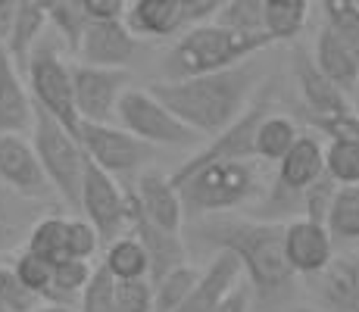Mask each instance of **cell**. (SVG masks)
<instances>
[{"label": "cell", "mask_w": 359, "mask_h": 312, "mask_svg": "<svg viewBox=\"0 0 359 312\" xmlns=\"http://www.w3.org/2000/svg\"><path fill=\"white\" fill-rule=\"evenodd\" d=\"M285 225L287 222L241 219L231 212L191 219L184 240H194L203 250H229L241 259L250 290L262 300H278L291 290L294 269L285 256Z\"/></svg>", "instance_id": "cell-1"}, {"label": "cell", "mask_w": 359, "mask_h": 312, "mask_svg": "<svg viewBox=\"0 0 359 312\" xmlns=\"http://www.w3.org/2000/svg\"><path fill=\"white\" fill-rule=\"evenodd\" d=\"M266 75L269 69L257 53V57L238 62V66L219 69V72L194 75V79L182 81L160 79L150 85V91L160 97L184 125H191L197 135L216 137L219 131H225L253 107Z\"/></svg>", "instance_id": "cell-2"}, {"label": "cell", "mask_w": 359, "mask_h": 312, "mask_svg": "<svg viewBox=\"0 0 359 312\" xmlns=\"http://www.w3.org/2000/svg\"><path fill=\"white\" fill-rule=\"evenodd\" d=\"M269 44L275 41L266 32H238L219 22H197L169 47L163 60V81H182L238 66L262 53Z\"/></svg>", "instance_id": "cell-3"}, {"label": "cell", "mask_w": 359, "mask_h": 312, "mask_svg": "<svg viewBox=\"0 0 359 312\" xmlns=\"http://www.w3.org/2000/svg\"><path fill=\"white\" fill-rule=\"evenodd\" d=\"M184 203V219L219 216L234 212L257 200L262 194L257 159H229V163H210L203 169L175 182Z\"/></svg>", "instance_id": "cell-4"}, {"label": "cell", "mask_w": 359, "mask_h": 312, "mask_svg": "<svg viewBox=\"0 0 359 312\" xmlns=\"http://www.w3.org/2000/svg\"><path fill=\"white\" fill-rule=\"evenodd\" d=\"M32 144L38 150V159L44 165L47 178L53 184V194L63 200L66 206L79 210L81 203V184H85V169H88V154L79 144V135L60 125L47 109L34 103V128H32Z\"/></svg>", "instance_id": "cell-5"}, {"label": "cell", "mask_w": 359, "mask_h": 312, "mask_svg": "<svg viewBox=\"0 0 359 312\" xmlns=\"http://www.w3.org/2000/svg\"><path fill=\"white\" fill-rule=\"evenodd\" d=\"M29 91L41 109L53 116L60 125H66L72 135H79V107H75L72 88V66L60 57V41L53 34H44L29 57Z\"/></svg>", "instance_id": "cell-6"}, {"label": "cell", "mask_w": 359, "mask_h": 312, "mask_svg": "<svg viewBox=\"0 0 359 312\" xmlns=\"http://www.w3.org/2000/svg\"><path fill=\"white\" fill-rule=\"evenodd\" d=\"M116 122L150 147H194L203 141V135L184 125L150 88H128L116 107Z\"/></svg>", "instance_id": "cell-7"}, {"label": "cell", "mask_w": 359, "mask_h": 312, "mask_svg": "<svg viewBox=\"0 0 359 312\" xmlns=\"http://www.w3.org/2000/svg\"><path fill=\"white\" fill-rule=\"evenodd\" d=\"M79 144L85 147L88 159L100 165L109 175H128L154 159V147L141 137H135L122 125L113 122H81L79 125Z\"/></svg>", "instance_id": "cell-8"}, {"label": "cell", "mask_w": 359, "mask_h": 312, "mask_svg": "<svg viewBox=\"0 0 359 312\" xmlns=\"http://www.w3.org/2000/svg\"><path fill=\"white\" fill-rule=\"evenodd\" d=\"M272 113V107H269V97L259 94L257 100H253V107L247 109L244 116H241L238 122H231L225 131H219L216 137H210V144L206 147H200L191 159H184L182 165H178L175 172H172V182H182L184 175H191V172L203 169V165L210 163H229V159H257V128L259 122L266 119V116Z\"/></svg>", "instance_id": "cell-9"}, {"label": "cell", "mask_w": 359, "mask_h": 312, "mask_svg": "<svg viewBox=\"0 0 359 312\" xmlns=\"http://www.w3.org/2000/svg\"><path fill=\"white\" fill-rule=\"evenodd\" d=\"M81 216L97 228L103 244H113L126 234L128 219H126V187L116 182V175L103 172L88 159L85 169V184H81Z\"/></svg>", "instance_id": "cell-10"}, {"label": "cell", "mask_w": 359, "mask_h": 312, "mask_svg": "<svg viewBox=\"0 0 359 312\" xmlns=\"http://www.w3.org/2000/svg\"><path fill=\"white\" fill-rule=\"evenodd\" d=\"M72 88L81 122H116V107L131 88V75L128 69L79 62L72 66Z\"/></svg>", "instance_id": "cell-11"}, {"label": "cell", "mask_w": 359, "mask_h": 312, "mask_svg": "<svg viewBox=\"0 0 359 312\" xmlns=\"http://www.w3.org/2000/svg\"><path fill=\"white\" fill-rule=\"evenodd\" d=\"M0 182L25 200H47L53 194L38 150L25 135H0Z\"/></svg>", "instance_id": "cell-12"}, {"label": "cell", "mask_w": 359, "mask_h": 312, "mask_svg": "<svg viewBox=\"0 0 359 312\" xmlns=\"http://www.w3.org/2000/svg\"><path fill=\"white\" fill-rule=\"evenodd\" d=\"M309 297L316 309L297 312H359V253H341L325 272L309 278Z\"/></svg>", "instance_id": "cell-13"}, {"label": "cell", "mask_w": 359, "mask_h": 312, "mask_svg": "<svg viewBox=\"0 0 359 312\" xmlns=\"http://www.w3.org/2000/svg\"><path fill=\"white\" fill-rule=\"evenodd\" d=\"M79 57L88 66L126 69L137 57V38L126 19H91L81 34Z\"/></svg>", "instance_id": "cell-14"}, {"label": "cell", "mask_w": 359, "mask_h": 312, "mask_svg": "<svg viewBox=\"0 0 359 312\" xmlns=\"http://www.w3.org/2000/svg\"><path fill=\"white\" fill-rule=\"evenodd\" d=\"M285 256L287 266L300 278H316L334 259V238L325 225L313 219H294L285 225Z\"/></svg>", "instance_id": "cell-15"}, {"label": "cell", "mask_w": 359, "mask_h": 312, "mask_svg": "<svg viewBox=\"0 0 359 312\" xmlns=\"http://www.w3.org/2000/svg\"><path fill=\"white\" fill-rule=\"evenodd\" d=\"M294 79H297V88H300L306 116H337V113H353L356 109L350 103V97L316 66L313 53H306L303 47L294 50Z\"/></svg>", "instance_id": "cell-16"}, {"label": "cell", "mask_w": 359, "mask_h": 312, "mask_svg": "<svg viewBox=\"0 0 359 312\" xmlns=\"http://www.w3.org/2000/svg\"><path fill=\"white\" fill-rule=\"evenodd\" d=\"M135 194L141 200V210L150 222H156L160 228L172 234H182L184 228V203H182V194H178L175 182L169 175L156 169H147L137 175V184H135Z\"/></svg>", "instance_id": "cell-17"}, {"label": "cell", "mask_w": 359, "mask_h": 312, "mask_svg": "<svg viewBox=\"0 0 359 312\" xmlns=\"http://www.w3.org/2000/svg\"><path fill=\"white\" fill-rule=\"evenodd\" d=\"M34 128V97L16 62L0 47V135H25Z\"/></svg>", "instance_id": "cell-18"}, {"label": "cell", "mask_w": 359, "mask_h": 312, "mask_svg": "<svg viewBox=\"0 0 359 312\" xmlns=\"http://www.w3.org/2000/svg\"><path fill=\"white\" fill-rule=\"evenodd\" d=\"M241 278H244L241 259L234 253H229V250H219V253H212L210 266L200 272L197 287L191 290V297L182 303L178 312H212L231 287H238Z\"/></svg>", "instance_id": "cell-19"}, {"label": "cell", "mask_w": 359, "mask_h": 312, "mask_svg": "<svg viewBox=\"0 0 359 312\" xmlns=\"http://www.w3.org/2000/svg\"><path fill=\"white\" fill-rule=\"evenodd\" d=\"M126 25L135 38H169L188 25V16L178 0H135L126 13Z\"/></svg>", "instance_id": "cell-20"}, {"label": "cell", "mask_w": 359, "mask_h": 312, "mask_svg": "<svg viewBox=\"0 0 359 312\" xmlns=\"http://www.w3.org/2000/svg\"><path fill=\"white\" fill-rule=\"evenodd\" d=\"M47 13L41 10L38 4H22L19 6V16H16V25H13V34L10 41H6V53L13 57V62H16V69H25L29 66V57L32 50L38 47V41L44 38V29H47Z\"/></svg>", "instance_id": "cell-21"}, {"label": "cell", "mask_w": 359, "mask_h": 312, "mask_svg": "<svg viewBox=\"0 0 359 312\" xmlns=\"http://www.w3.org/2000/svg\"><path fill=\"white\" fill-rule=\"evenodd\" d=\"M309 0H266L262 13V32L272 41H294L306 29Z\"/></svg>", "instance_id": "cell-22"}, {"label": "cell", "mask_w": 359, "mask_h": 312, "mask_svg": "<svg viewBox=\"0 0 359 312\" xmlns=\"http://www.w3.org/2000/svg\"><path fill=\"white\" fill-rule=\"evenodd\" d=\"M103 269L113 275L116 281H141L150 278V262L144 247L137 244L131 234H122L119 240L107 247V256H103Z\"/></svg>", "instance_id": "cell-23"}, {"label": "cell", "mask_w": 359, "mask_h": 312, "mask_svg": "<svg viewBox=\"0 0 359 312\" xmlns=\"http://www.w3.org/2000/svg\"><path fill=\"white\" fill-rule=\"evenodd\" d=\"M297 137H300V128H297L294 119H287L281 113H269L257 128V159L281 163L287 150L294 147Z\"/></svg>", "instance_id": "cell-24"}, {"label": "cell", "mask_w": 359, "mask_h": 312, "mask_svg": "<svg viewBox=\"0 0 359 312\" xmlns=\"http://www.w3.org/2000/svg\"><path fill=\"white\" fill-rule=\"evenodd\" d=\"M94 269L97 266H91L88 259H72V256L60 259L57 266H53V281H50V290L44 294V300L75 306V300H81V290H85L88 281H91Z\"/></svg>", "instance_id": "cell-25"}, {"label": "cell", "mask_w": 359, "mask_h": 312, "mask_svg": "<svg viewBox=\"0 0 359 312\" xmlns=\"http://www.w3.org/2000/svg\"><path fill=\"white\" fill-rule=\"evenodd\" d=\"M66 231H69V219H63L60 212H47L44 219H38L32 225L29 238H25V250L44 256L50 262L66 259Z\"/></svg>", "instance_id": "cell-26"}, {"label": "cell", "mask_w": 359, "mask_h": 312, "mask_svg": "<svg viewBox=\"0 0 359 312\" xmlns=\"http://www.w3.org/2000/svg\"><path fill=\"white\" fill-rule=\"evenodd\" d=\"M325 228L331 238H334V244L337 240H347V244L359 240V184L337 187L334 203H331V212L325 219Z\"/></svg>", "instance_id": "cell-27"}, {"label": "cell", "mask_w": 359, "mask_h": 312, "mask_svg": "<svg viewBox=\"0 0 359 312\" xmlns=\"http://www.w3.org/2000/svg\"><path fill=\"white\" fill-rule=\"evenodd\" d=\"M197 281L200 272L194 266H182L160 278L154 284V312H178L182 303L191 297V290L197 287Z\"/></svg>", "instance_id": "cell-28"}, {"label": "cell", "mask_w": 359, "mask_h": 312, "mask_svg": "<svg viewBox=\"0 0 359 312\" xmlns=\"http://www.w3.org/2000/svg\"><path fill=\"white\" fill-rule=\"evenodd\" d=\"M325 25L359 57V0H319Z\"/></svg>", "instance_id": "cell-29"}, {"label": "cell", "mask_w": 359, "mask_h": 312, "mask_svg": "<svg viewBox=\"0 0 359 312\" xmlns=\"http://www.w3.org/2000/svg\"><path fill=\"white\" fill-rule=\"evenodd\" d=\"M53 266L57 262L44 259V256L32 253V250H19V256L13 259V272H16V278L25 284V287L32 290V294H38L41 300H44V294L50 290V281H53Z\"/></svg>", "instance_id": "cell-30"}, {"label": "cell", "mask_w": 359, "mask_h": 312, "mask_svg": "<svg viewBox=\"0 0 359 312\" xmlns=\"http://www.w3.org/2000/svg\"><path fill=\"white\" fill-rule=\"evenodd\" d=\"M325 172L341 187L359 184V144L328 141V147H325Z\"/></svg>", "instance_id": "cell-31"}, {"label": "cell", "mask_w": 359, "mask_h": 312, "mask_svg": "<svg viewBox=\"0 0 359 312\" xmlns=\"http://www.w3.org/2000/svg\"><path fill=\"white\" fill-rule=\"evenodd\" d=\"M262 13H266V0H225L212 22L238 32H262Z\"/></svg>", "instance_id": "cell-32"}, {"label": "cell", "mask_w": 359, "mask_h": 312, "mask_svg": "<svg viewBox=\"0 0 359 312\" xmlns=\"http://www.w3.org/2000/svg\"><path fill=\"white\" fill-rule=\"evenodd\" d=\"M79 312H116V278L103 266L94 269L88 287L81 290Z\"/></svg>", "instance_id": "cell-33"}, {"label": "cell", "mask_w": 359, "mask_h": 312, "mask_svg": "<svg viewBox=\"0 0 359 312\" xmlns=\"http://www.w3.org/2000/svg\"><path fill=\"white\" fill-rule=\"evenodd\" d=\"M88 22H91V19H88V13H85V6H81V0H66L63 6H57V10L50 13L53 32H57L69 47H75V50H79L81 34H85V25H88Z\"/></svg>", "instance_id": "cell-34"}, {"label": "cell", "mask_w": 359, "mask_h": 312, "mask_svg": "<svg viewBox=\"0 0 359 312\" xmlns=\"http://www.w3.org/2000/svg\"><path fill=\"white\" fill-rule=\"evenodd\" d=\"M337 184L328 172H322L319 182L309 184V191L303 194V219H313L319 225H325L328 212H331V203H334V194H337Z\"/></svg>", "instance_id": "cell-35"}, {"label": "cell", "mask_w": 359, "mask_h": 312, "mask_svg": "<svg viewBox=\"0 0 359 312\" xmlns=\"http://www.w3.org/2000/svg\"><path fill=\"white\" fill-rule=\"evenodd\" d=\"M316 135H325L328 141H350L359 144V113H337V116H306Z\"/></svg>", "instance_id": "cell-36"}, {"label": "cell", "mask_w": 359, "mask_h": 312, "mask_svg": "<svg viewBox=\"0 0 359 312\" xmlns=\"http://www.w3.org/2000/svg\"><path fill=\"white\" fill-rule=\"evenodd\" d=\"M0 303H6L13 312H38L41 297L32 294V290L16 278L13 266H0Z\"/></svg>", "instance_id": "cell-37"}, {"label": "cell", "mask_w": 359, "mask_h": 312, "mask_svg": "<svg viewBox=\"0 0 359 312\" xmlns=\"http://www.w3.org/2000/svg\"><path fill=\"white\" fill-rule=\"evenodd\" d=\"M100 234L97 228L88 219H69V231H66V256L72 259H94V253L100 250Z\"/></svg>", "instance_id": "cell-38"}, {"label": "cell", "mask_w": 359, "mask_h": 312, "mask_svg": "<svg viewBox=\"0 0 359 312\" xmlns=\"http://www.w3.org/2000/svg\"><path fill=\"white\" fill-rule=\"evenodd\" d=\"M116 312H154V284L141 281H116Z\"/></svg>", "instance_id": "cell-39"}, {"label": "cell", "mask_w": 359, "mask_h": 312, "mask_svg": "<svg viewBox=\"0 0 359 312\" xmlns=\"http://www.w3.org/2000/svg\"><path fill=\"white\" fill-rule=\"evenodd\" d=\"M88 19H126L128 0H81Z\"/></svg>", "instance_id": "cell-40"}, {"label": "cell", "mask_w": 359, "mask_h": 312, "mask_svg": "<svg viewBox=\"0 0 359 312\" xmlns=\"http://www.w3.org/2000/svg\"><path fill=\"white\" fill-rule=\"evenodd\" d=\"M250 300H253L250 284H238V287H231L229 294L222 297V303L212 312H250Z\"/></svg>", "instance_id": "cell-41"}, {"label": "cell", "mask_w": 359, "mask_h": 312, "mask_svg": "<svg viewBox=\"0 0 359 312\" xmlns=\"http://www.w3.org/2000/svg\"><path fill=\"white\" fill-rule=\"evenodd\" d=\"M178 4L184 6L188 22H200V19H206V16H216L225 0H178Z\"/></svg>", "instance_id": "cell-42"}, {"label": "cell", "mask_w": 359, "mask_h": 312, "mask_svg": "<svg viewBox=\"0 0 359 312\" xmlns=\"http://www.w3.org/2000/svg\"><path fill=\"white\" fill-rule=\"evenodd\" d=\"M19 0H0V47L10 41L13 34V25H16V16H19Z\"/></svg>", "instance_id": "cell-43"}, {"label": "cell", "mask_w": 359, "mask_h": 312, "mask_svg": "<svg viewBox=\"0 0 359 312\" xmlns=\"http://www.w3.org/2000/svg\"><path fill=\"white\" fill-rule=\"evenodd\" d=\"M38 312H79V309L69 306V303H41Z\"/></svg>", "instance_id": "cell-44"}, {"label": "cell", "mask_w": 359, "mask_h": 312, "mask_svg": "<svg viewBox=\"0 0 359 312\" xmlns=\"http://www.w3.org/2000/svg\"><path fill=\"white\" fill-rule=\"evenodd\" d=\"M34 4H38V6H41V10H44V13H47V19H50V13H53V10H57V6H63V4H66V0H34Z\"/></svg>", "instance_id": "cell-45"}, {"label": "cell", "mask_w": 359, "mask_h": 312, "mask_svg": "<svg viewBox=\"0 0 359 312\" xmlns=\"http://www.w3.org/2000/svg\"><path fill=\"white\" fill-rule=\"evenodd\" d=\"M0 312H13L10 306H6V303H0Z\"/></svg>", "instance_id": "cell-46"}, {"label": "cell", "mask_w": 359, "mask_h": 312, "mask_svg": "<svg viewBox=\"0 0 359 312\" xmlns=\"http://www.w3.org/2000/svg\"><path fill=\"white\" fill-rule=\"evenodd\" d=\"M19 4H32V0H19Z\"/></svg>", "instance_id": "cell-47"}]
</instances>
